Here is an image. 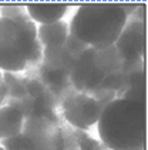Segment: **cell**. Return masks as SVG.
I'll use <instances>...</instances> for the list:
<instances>
[{"instance_id":"obj_1","label":"cell","mask_w":148,"mask_h":150,"mask_svg":"<svg viewBox=\"0 0 148 150\" xmlns=\"http://www.w3.org/2000/svg\"><path fill=\"white\" fill-rule=\"evenodd\" d=\"M102 146L110 150H144L147 143V102L114 99L97 122Z\"/></svg>"},{"instance_id":"obj_2","label":"cell","mask_w":148,"mask_h":150,"mask_svg":"<svg viewBox=\"0 0 148 150\" xmlns=\"http://www.w3.org/2000/svg\"><path fill=\"white\" fill-rule=\"evenodd\" d=\"M127 22L128 16L123 4L87 3L77 9L68 30L86 46L107 49L114 46Z\"/></svg>"},{"instance_id":"obj_3","label":"cell","mask_w":148,"mask_h":150,"mask_svg":"<svg viewBox=\"0 0 148 150\" xmlns=\"http://www.w3.org/2000/svg\"><path fill=\"white\" fill-rule=\"evenodd\" d=\"M124 63L125 60L118 54L114 46L107 49L87 47L74 62L70 83L76 92L91 96Z\"/></svg>"},{"instance_id":"obj_4","label":"cell","mask_w":148,"mask_h":150,"mask_svg":"<svg viewBox=\"0 0 148 150\" xmlns=\"http://www.w3.org/2000/svg\"><path fill=\"white\" fill-rule=\"evenodd\" d=\"M37 45V26L33 20L16 23L0 19V70L17 73L27 69Z\"/></svg>"},{"instance_id":"obj_5","label":"cell","mask_w":148,"mask_h":150,"mask_svg":"<svg viewBox=\"0 0 148 150\" xmlns=\"http://www.w3.org/2000/svg\"><path fill=\"white\" fill-rule=\"evenodd\" d=\"M88 46L77 40L74 36L68 35L67 40L63 46L46 47L43 50V59L40 62L39 79L43 81L50 93L54 96L61 92H68L70 74L74 66L76 59ZM57 102V99H56Z\"/></svg>"},{"instance_id":"obj_6","label":"cell","mask_w":148,"mask_h":150,"mask_svg":"<svg viewBox=\"0 0 148 150\" xmlns=\"http://www.w3.org/2000/svg\"><path fill=\"white\" fill-rule=\"evenodd\" d=\"M58 116L24 120L23 134L34 150H67V130L60 126ZM71 149V146H68Z\"/></svg>"},{"instance_id":"obj_7","label":"cell","mask_w":148,"mask_h":150,"mask_svg":"<svg viewBox=\"0 0 148 150\" xmlns=\"http://www.w3.org/2000/svg\"><path fill=\"white\" fill-rule=\"evenodd\" d=\"M61 107L68 125L79 130H87L97 125L102 110V106L93 96L76 90H71L64 96Z\"/></svg>"},{"instance_id":"obj_8","label":"cell","mask_w":148,"mask_h":150,"mask_svg":"<svg viewBox=\"0 0 148 150\" xmlns=\"http://www.w3.org/2000/svg\"><path fill=\"white\" fill-rule=\"evenodd\" d=\"M115 50L125 62H144L145 56V20L127 22L117 42L114 43Z\"/></svg>"},{"instance_id":"obj_9","label":"cell","mask_w":148,"mask_h":150,"mask_svg":"<svg viewBox=\"0 0 148 150\" xmlns=\"http://www.w3.org/2000/svg\"><path fill=\"white\" fill-rule=\"evenodd\" d=\"M9 106H13L22 112L24 120L27 119H44L56 116L54 106L46 100L33 99L30 96H24L22 99H11L9 100Z\"/></svg>"},{"instance_id":"obj_10","label":"cell","mask_w":148,"mask_h":150,"mask_svg":"<svg viewBox=\"0 0 148 150\" xmlns=\"http://www.w3.org/2000/svg\"><path fill=\"white\" fill-rule=\"evenodd\" d=\"M68 6L64 3H32L26 6L30 19L34 23L39 22L40 24H50L60 22L66 14Z\"/></svg>"},{"instance_id":"obj_11","label":"cell","mask_w":148,"mask_h":150,"mask_svg":"<svg viewBox=\"0 0 148 150\" xmlns=\"http://www.w3.org/2000/svg\"><path fill=\"white\" fill-rule=\"evenodd\" d=\"M68 35H70L68 24L63 20L50 24H40L37 27V40L44 49L63 46Z\"/></svg>"},{"instance_id":"obj_12","label":"cell","mask_w":148,"mask_h":150,"mask_svg":"<svg viewBox=\"0 0 148 150\" xmlns=\"http://www.w3.org/2000/svg\"><path fill=\"white\" fill-rule=\"evenodd\" d=\"M23 126L24 117L19 109L9 104L0 107V140L20 134Z\"/></svg>"},{"instance_id":"obj_13","label":"cell","mask_w":148,"mask_h":150,"mask_svg":"<svg viewBox=\"0 0 148 150\" xmlns=\"http://www.w3.org/2000/svg\"><path fill=\"white\" fill-rule=\"evenodd\" d=\"M3 83L7 89V99H22L26 94V77L19 76L16 73H9L6 71L4 74H1Z\"/></svg>"},{"instance_id":"obj_14","label":"cell","mask_w":148,"mask_h":150,"mask_svg":"<svg viewBox=\"0 0 148 150\" xmlns=\"http://www.w3.org/2000/svg\"><path fill=\"white\" fill-rule=\"evenodd\" d=\"M0 16L1 19H7L16 23H23L32 20L24 6H3L0 7Z\"/></svg>"},{"instance_id":"obj_15","label":"cell","mask_w":148,"mask_h":150,"mask_svg":"<svg viewBox=\"0 0 148 150\" xmlns=\"http://www.w3.org/2000/svg\"><path fill=\"white\" fill-rule=\"evenodd\" d=\"M73 136H74V140H76V144L79 146L80 150H102L105 149L102 146V143L97 142L95 139H93L88 136L87 132L84 130H73Z\"/></svg>"},{"instance_id":"obj_16","label":"cell","mask_w":148,"mask_h":150,"mask_svg":"<svg viewBox=\"0 0 148 150\" xmlns=\"http://www.w3.org/2000/svg\"><path fill=\"white\" fill-rule=\"evenodd\" d=\"M1 74H3V73L0 71V104L7 99V89H6V86H4V83H3Z\"/></svg>"},{"instance_id":"obj_17","label":"cell","mask_w":148,"mask_h":150,"mask_svg":"<svg viewBox=\"0 0 148 150\" xmlns=\"http://www.w3.org/2000/svg\"><path fill=\"white\" fill-rule=\"evenodd\" d=\"M102 150H110V149H102Z\"/></svg>"},{"instance_id":"obj_18","label":"cell","mask_w":148,"mask_h":150,"mask_svg":"<svg viewBox=\"0 0 148 150\" xmlns=\"http://www.w3.org/2000/svg\"><path fill=\"white\" fill-rule=\"evenodd\" d=\"M144 150H145V149H144Z\"/></svg>"}]
</instances>
